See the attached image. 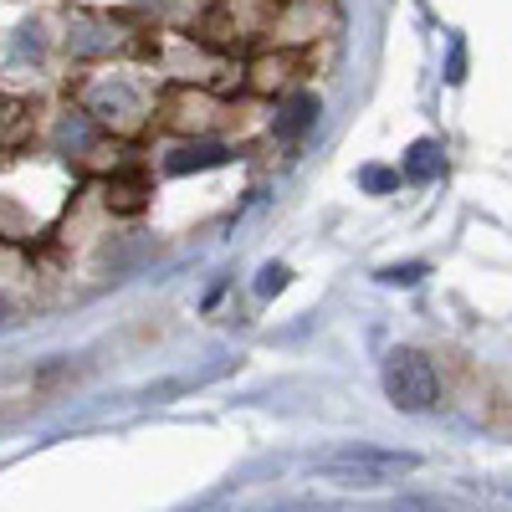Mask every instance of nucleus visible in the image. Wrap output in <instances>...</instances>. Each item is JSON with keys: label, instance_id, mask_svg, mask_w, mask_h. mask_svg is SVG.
<instances>
[{"label": "nucleus", "instance_id": "1", "mask_svg": "<svg viewBox=\"0 0 512 512\" xmlns=\"http://www.w3.org/2000/svg\"><path fill=\"white\" fill-rule=\"evenodd\" d=\"M415 456L410 451H379V446H349V451H338L323 472L338 482V487H390L400 477L415 472Z\"/></svg>", "mask_w": 512, "mask_h": 512}, {"label": "nucleus", "instance_id": "2", "mask_svg": "<svg viewBox=\"0 0 512 512\" xmlns=\"http://www.w3.org/2000/svg\"><path fill=\"white\" fill-rule=\"evenodd\" d=\"M384 390H390V400L410 415L431 410L436 405V369L425 354L415 349H395L390 359H384Z\"/></svg>", "mask_w": 512, "mask_h": 512}, {"label": "nucleus", "instance_id": "3", "mask_svg": "<svg viewBox=\"0 0 512 512\" xmlns=\"http://www.w3.org/2000/svg\"><path fill=\"white\" fill-rule=\"evenodd\" d=\"M390 512H446V507H436V502H425V497H400Z\"/></svg>", "mask_w": 512, "mask_h": 512}, {"label": "nucleus", "instance_id": "4", "mask_svg": "<svg viewBox=\"0 0 512 512\" xmlns=\"http://www.w3.org/2000/svg\"><path fill=\"white\" fill-rule=\"evenodd\" d=\"M420 277V267H405V272H384V282H415Z\"/></svg>", "mask_w": 512, "mask_h": 512}]
</instances>
